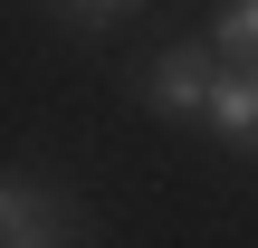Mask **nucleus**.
Listing matches in <instances>:
<instances>
[{"label": "nucleus", "mask_w": 258, "mask_h": 248, "mask_svg": "<svg viewBox=\"0 0 258 248\" xmlns=\"http://www.w3.org/2000/svg\"><path fill=\"white\" fill-rule=\"evenodd\" d=\"M67 10H77V19H86V29H105V19H124V10H134V0H67Z\"/></svg>", "instance_id": "5"}, {"label": "nucleus", "mask_w": 258, "mask_h": 248, "mask_svg": "<svg viewBox=\"0 0 258 248\" xmlns=\"http://www.w3.org/2000/svg\"><path fill=\"white\" fill-rule=\"evenodd\" d=\"M211 48H239V57H258V0H230V10H220Z\"/></svg>", "instance_id": "4"}, {"label": "nucleus", "mask_w": 258, "mask_h": 248, "mask_svg": "<svg viewBox=\"0 0 258 248\" xmlns=\"http://www.w3.org/2000/svg\"><path fill=\"white\" fill-rule=\"evenodd\" d=\"M0 248H77V210L48 201L38 182L0 172Z\"/></svg>", "instance_id": "1"}, {"label": "nucleus", "mask_w": 258, "mask_h": 248, "mask_svg": "<svg viewBox=\"0 0 258 248\" xmlns=\"http://www.w3.org/2000/svg\"><path fill=\"white\" fill-rule=\"evenodd\" d=\"M201 124H211L220 143H239V153H258V67H220V86H211Z\"/></svg>", "instance_id": "2"}, {"label": "nucleus", "mask_w": 258, "mask_h": 248, "mask_svg": "<svg viewBox=\"0 0 258 248\" xmlns=\"http://www.w3.org/2000/svg\"><path fill=\"white\" fill-rule=\"evenodd\" d=\"M211 86H220V57H211V48H172V57L153 67V105H163V115H201Z\"/></svg>", "instance_id": "3"}]
</instances>
